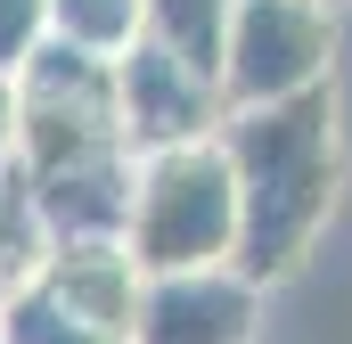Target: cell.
<instances>
[{"mask_svg":"<svg viewBox=\"0 0 352 344\" xmlns=\"http://www.w3.org/2000/svg\"><path fill=\"white\" fill-rule=\"evenodd\" d=\"M0 312H8V287H0Z\"/></svg>","mask_w":352,"mask_h":344,"instance_id":"cell-15","label":"cell"},{"mask_svg":"<svg viewBox=\"0 0 352 344\" xmlns=\"http://www.w3.org/2000/svg\"><path fill=\"white\" fill-rule=\"evenodd\" d=\"M115 66H123V123H131L140 156L148 148H180V140H213L230 123L221 74H205L197 58H180L173 41H156V33H140Z\"/></svg>","mask_w":352,"mask_h":344,"instance_id":"cell-5","label":"cell"},{"mask_svg":"<svg viewBox=\"0 0 352 344\" xmlns=\"http://www.w3.org/2000/svg\"><path fill=\"white\" fill-rule=\"evenodd\" d=\"M50 0H0V74H16L41 41H50Z\"/></svg>","mask_w":352,"mask_h":344,"instance_id":"cell-13","label":"cell"},{"mask_svg":"<svg viewBox=\"0 0 352 344\" xmlns=\"http://www.w3.org/2000/svg\"><path fill=\"white\" fill-rule=\"evenodd\" d=\"M50 25H58V41H74V50L123 58V50L148 33V0H50Z\"/></svg>","mask_w":352,"mask_h":344,"instance_id":"cell-11","label":"cell"},{"mask_svg":"<svg viewBox=\"0 0 352 344\" xmlns=\"http://www.w3.org/2000/svg\"><path fill=\"white\" fill-rule=\"evenodd\" d=\"M0 344H8V328H0Z\"/></svg>","mask_w":352,"mask_h":344,"instance_id":"cell-16","label":"cell"},{"mask_svg":"<svg viewBox=\"0 0 352 344\" xmlns=\"http://www.w3.org/2000/svg\"><path fill=\"white\" fill-rule=\"evenodd\" d=\"M50 213H41V189H33V172L25 156L16 164H0V287L16 295V287H33L41 279V262H50Z\"/></svg>","mask_w":352,"mask_h":344,"instance_id":"cell-9","label":"cell"},{"mask_svg":"<svg viewBox=\"0 0 352 344\" xmlns=\"http://www.w3.org/2000/svg\"><path fill=\"white\" fill-rule=\"evenodd\" d=\"M336 8H344V0H336Z\"/></svg>","mask_w":352,"mask_h":344,"instance_id":"cell-17","label":"cell"},{"mask_svg":"<svg viewBox=\"0 0 352 344\" xmlns=\"http://www.w3.org/2000/svg\"><path fill=\"white\" fill-rule=\"evenodd\" d=\"M25 156V98H16V74H0V164Z\"/></svg>","mask_w":352,"mask_h":344,"instance_id":"cell-14","label":"cell"},{"mask_svg":"<svg viewBox=\"0 0 352 344\" xmlns=\"http://www.w3.org/2000/svg\"><path fill=\"white\" fill-rule=\"evenodd\" d=\"M311 83H336V0H238L221 50L230 107H270Z\"/></svg>","mask_w":352,"mask_h":344,"instance_id":"cell-4","label":"cell"},{"mask_svg":"<svg viewBox=\"0 0 352 344\" xmlns=\"http://www.w3.org/2000/svg\"><path fill=\"white\" fill-rule=\"evenodd\" d=\"M263 295L238 262L213 270H156L140 295V328L131 344H254L263 328Z\"/></svg>","mask_w":352,"mask_h":344,"instance_id":"cell-6","label":"cell"},{"mask_svg":"<svg viewBox=\"0 0 352 344\" xmlns=\"http://www.w3.org/2000/svg\"><path fill=\"white\" fill-rule=\"evenodd\" d=\"M230 17H238V0H148V33H156V41H173L180 58H197L205 74H221Z\"/></svg>","mask_w":352,"mask_h":344,"instance_id":"cell-10","label":"cell"},{"mask_svg":"<svg viewBox=\"0 0 352 344\" xmlns=\"http://www.w3.org/2000/svg\"><path fill=\"white\" fill-rule=\"evenodd\" d=\"M33 172V164H25ZM41 189V213H50V238H131V205H140V148H98L74 164L33 172Z\"/></svg>","mask_w":352,"mask_h":344,"instance_id":"cell-7","label":"cell"},{"mask_svg":"<svg viewBox=\"0 0 352 344\" xmlns=\"http://www.w3.org/2000/svg\"><path fill=\"white\" fill-rule=\"evenodd\" d=\"M238 164L213 140H180V148H148L140 156V205H131V255L156 270H213L238 262Z\"/></svg>","mask_w":352,"mask_h":344,"instance_id":"cell-2","label":"cell"},{"mask_svg":"<svg viewBox=\"0 0 352 344\" xmlns=\"http://www.w3.org/2000/svg\"><path fill=\"white\" fill-rule=\"evenodd\" d=\"M16 98H25V164L33 172L131 140V123H123V66L98 58V50L58 41V33L16 66ZM131 148H140V140H131Z\"/></svg>","mask_w":352,"mask_h":344,"instance_id":"cell-3","label":"cell"},{"mask_svg":"<svg viewBox=\"0 0 352 344\" xmlns=\"http://www.w3.org/2000/svg\"><path fill=\"white\" fill-rule=\"evenodd\" d=\"M221 148L238 164V270L254 287H287L336 197H344V115H336V83H311L295 98H270V107H230L221 123Z\"/></svg>","mask_w":352,"mask_h":344,"instance_id":"cell-1","label":"cell"},{"mask_svg":"<svg viewBox=\"0 0 352 344\" xmlns=\"http://www.w3.org/2000/svg\"><path fill=\"white\" fill-rule=\"evenodd\" d=\"M33 287L58 295L66 312L98 320V328L131 336L140 328V295H148V262L131 255V238H58Z\"/></svg>","mask_w":352,"mask_h":344,"instance_id":"cell-8","label":"cell"},{"mask_svg":"<svg viewBox=\"0 0 352 344\" xmlns=\"http://www.w3.org/2000/svg\"><path fill=\"white\" fill-rule=\"evenodd\" d=\"M0 328H8V344H131V336H115V328H98V320H82V312H66L41 287H16L8 312H0Z\"/></svg>","mask_w":352,"mask_h":344,"instance_id":"cell-12","label":"cell"}]
</instances>
